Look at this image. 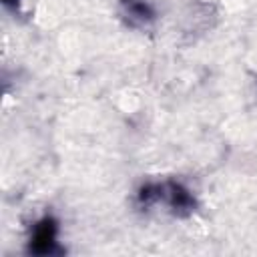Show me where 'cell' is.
Masks as SVG:
<instances>
[{
	"mask_svg": "<svg viewBox=\"0 0 257 257\" xmlns=\"http://www.w3.org/2000/svg\"><path fill=\"white\" fill-rule=\"evenodd\" d=\"M137 205L143 211L165 207L167 213L173 217L185 219L191 217L197 211V199L195 195L179 181L167 179V181H153L145 183L137 191Z\"/></svg>",
	"mask_w": 257,
	"mask_h": 257,
	"instance_id": "cell-1",
	"label": "cell"
},
{
	"mask_svg": "<svg viewBox=\"0 0 257 257\" xmlns=\"http://www.w3.org/2000/svg\"><path fill=\"white\" fill-rule=\"evenodd\" d=\"M28 253L38 257L64 253V249L58 245V221L54 217L46 215L32 225L28 237Z\"/></svg>",
	"mask_w": 257,
	"mask_h": 257,
	"instance_id": "cell-2",
	"label": "cell"
},
{
	"mask_svg": "<svg viewBox=\"0 0 257 257\" xmlns=\"http://www.w3.org/2000/svg\"><path fill=\"white\" fill-rule=\"evenodd\" d=\"M118 16L131 28H147L155 22L157 12L149 0H118Z\"/></svg>",
	"mask_w": 257,
	"mask_h": 257,
	"instance_id": "cell-3",
	"label": "cell"
},
{
	"mask_svg": "<svg viewBox=\"0 0 257 257\" xmlns=\"http://www.w3.org/2000/svg\"><path fill=\"white\" fill-rule=\"evenodd\" d=\"M2 2H4V6L12 8V10H16V8H18V4H20V0H2Z\"/></svg>",
	"mask_w": 257,
	"mask_h": 257,
	"instance_id": "cell-4",
	"label": "cell"
}]
</instances>
